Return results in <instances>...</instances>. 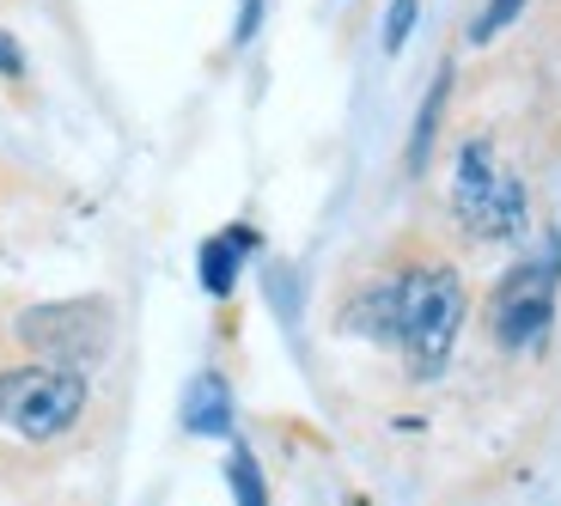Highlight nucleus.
Here are the masks:
<instances>
[{
	"label": "nucleus",
	"instance_id": "nucleus-1",
	"mask_svg": "<svg viewBox=\"0 0 561 506\" xmlns=\"http://www.w3.org/2000/svg\"><path fill=\"white\" fill-rule=\"evenodd\" d=\"M348 330H360L379 348H397L415 379H439L463 330L458 268L415 263V268H397L385 281L360 287V299L348 306Z\"/></svg>",
	"mask_w": 561,
	"mask_h": 506
},
{
	"label": "nucleus",
	"instance_id": "nucleus-2",
	"mask_svg": "<svg viewBox=\"0 0 561 506\" xmlns=\"http://www.w3.org/2000/svg\"><path fill=\"white\" fill-rule=\"evenodd\" d=\"M451 214L470 239H519L525 214H531V196L513 165H501L489 135H470L458 147V165H451Z\"/></svg>",
	"mask_w": 561,
	"mask_h": 506
},
{
	"label": "nucleus",
	"instance_id": "nucleus-3",
	"mask_svg": "<svg viewBox=\"0 0 561 506\" xmlns=\"http://www.w3.org/2000/svg\"><path fill=\"white\" fill-rule=\"evenodd\" d=\"M85 415V372L80 366H7L0 372V427H13L31 446L61 439L73 422Z\"/></svg>",
	"mask_w": 561,
	"mask_h": 506
},
{
	"label": "nucleus",
	"instance_id": "nucleus-4",
	"mask_svg": "<svg viewBox=\"0 0 561 506\" xmlns=\"http://www.w3.org/2000/svg\"><path fill=\"white\" fill-rule=\"evenodd\" d=\"M556 287H561V239H549L537 256H525L489 299V336L506 354H531L556 324Z\"/></svg>",
	"mask_w": 561,
	"mask_h": 506
},
{
	"label": "nucleus",
	"instance_id": "nucleus-5",
	"mask_svg": "<svg viewBox=\"0 0 561 506\" xmlns=\"http://www.w3.org/2000/svg\"><path fill=\"white\" fill-rule=\"evenodd\" d=\"M19 342H25L37 360L56 366H92L111 342V306L104 299H61V306H31L19 318Z\"/></svg>",
	"mask_w": 561,
	"mask_h": 506
},
{
	"label": "nucleus",
	"instance_id": "nucleus-6",
	"mask_svg": "<svg viewBox=\"0 0 561 506\" xmlns=\"http://www.w3.org/2000/svg\"><path fill=\"white\" fill-rule=\"evenodd\" d=\"M251 251H256L251 226H226V232H214V239L202 244V287H208L214 299H226L232 287H239V268H244Z\"/></svg>",
	"mask_w": 561,
	"mask_h": 506
},
{
	"label": "nucleus",
	"instance_id": "nucleus-7",
	"mask_svg": "<svg viewBox=\"0 0 561 506\" xmlns=\"http://www.w3.org/2000/svg\"><path fill=\"white\" fill-rule=\"evenodd\" d=\"M183 427L202 439H226L232 434V384L220 372H196L190 396H183Z\"/></svg>",
	"mask_w": 561,
	"mask_h": 506
},
{
	"label": "nucleus",
	"instance_id": "nucleus-8",
	"mask_svg": "<svg viewBox=\"0 0 561 506\" xmlns=\"http://www.w3.org/2000/svg\"><path fill=\"white\" fill-rule=\"evenodd\" d=\"M446 99H451V68H439V80L427 85V99H421V111H415V135H409V171H427V159H434Z\"/></svg>",
	"mask_w": 561,
	"mask_h": 506
},
{
	"label": "nucleus",
	"instance_id": "nucleus-9",
	"mask_svg": "<svg viewBox=\"0 0 561 506\" xmlns=\"http://www.w3.org/2000/svg\"><path fill=\"white\" fill-rule=\"evenodd\" d=\"M226 482H232V494H239L244 506H263L268 501V482H263V470H256V458L244 446L226 458Z\"/></svg>",
	"mask_w": 561,
	"mask_h": 506
},
{
	"label": "nucleus",
	"instance_id": "nucleus-10",
	"mask_svg": "<svg viewBox=\"0 0 561 506\" xmlns=\"http://www.w3.org/2000/svg\"><path fill=\"white\" fill-rule=\"evenodd\" d=\"M519 13H525V0H482L477 25H470V43H494Z\"/></svg>",
	"mask_w": 561,
	"mask_h": 506
},
{
	"label": "nucleus",
	"instance_id": "nucleus-11",
	"mask_svg": "<svg viewBox=\"0 0 561 506\" xmlns=\"http://www.w3.org/2000/svg\"><path fill=\"white\" fill-rule=\"evenodd\" d=\"M415 13H421V0H391V13H385V56H403L409 31H415Z\"/></svg>",
	"mask_w": 561,
	"mask_h": 506
},
{
	"label": "nucleus",
	"instance_id": "nucleus-12",
	"mask_svg": "<svg viewBox=\"0 0 561 506\" xmlns=\"http://www.w3.org/2000/svg\"><path fill=\"white\" fill-rule=\"evenodd\" d=\"M0 73H7V80H19V73H25V49H19L13 31H0Z\"/></svg>",
	"mask_w": 561,
	"mask_h": 506
},
{
	"label": "nucleus",
	"instance_id": "nucleus-13",
	"mask_svg": "<svg viewBox=\"0 0 561 506\" xmlns=\"http://www.w3.org/2000/svg\"><path fill=\"white\" fill-rule=\"evenodd\" d=\"M256 25H263V0H239V31H232V37L251 43V37H256Z\"/></svg>",
	"mask_w": 561,
	"mask_h": 506
}]
</instances>
